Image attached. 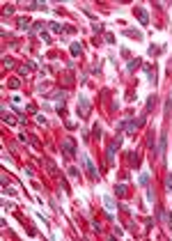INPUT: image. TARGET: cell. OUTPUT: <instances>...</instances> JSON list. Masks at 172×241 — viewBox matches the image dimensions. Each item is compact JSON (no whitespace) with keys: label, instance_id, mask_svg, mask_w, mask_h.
<instances>
[{"label":"cell","instance_id":"obj_1","mask_svg":"<svg viewBox=\"0 0 172 241\" xmlns=\"http://www.w3.org/2000/svg\"><path fill=\"white\" fill-rule=\"evenodd\" d=\"M62 152H64L67 158H74L76 156V140H74V138H64V140H62Z\"/></svg>","mask_w":172,"mask_h":241},{"label":"cell","instance_id":"obj_2","mask_svg":"<svg viewBox=\"0 0 172 241\" xmlns=\"http://www.w3.org/2000/svg\"><path fill=\"white\" fill-rule=\"evenodd\" d=\"M119 145H122V138L117 136L110 142V147H108V165H113V163H115V149H119Z\"/></svg>","mask_w":172,"mask_h":241},{"label":"cell","instance_id":"obj_3","mask_svg":"<svg viewBox=\"0 0 172 241\" xmlns=\"http://www.w3.org/2000/svg\"><path fill=\"white\" fill-rule=\"evenodd\" d=\"M83 163H85V168H87V175H90V179H97V170H94V165H92V158L90 156H83Z\"/></svg>","mask_w":172,"mask_h":241},{"label":"cell","instance_id":"obj_4","mask_svg":"<svg viewBox=\"0 0 172 241\" xmlns=\"http://www.w3.org/2000/svg\"><path fill=\"white\" fill-rule=\"evenodd\" d=\"M78 113L83 115V117H87V113H90V103H87V99H80V103H78Z\"/></svg>","mask_w":172,"mask_h":241},{"label":"cell","instance_id":"obj_5","mask_svg":"<svg viewBox=\"0 0 172 241\" xmlns=\"http://www.w3.org/2000/svg\"><path fill=\"white\" fill-rule=\"evenodd\" d=\"M46 168H48V172H51V175H53V177H60V170H57V168H55V163L51 161V158H46Z\"/></svg>","mask_w":172,"mask_h":241},{"label":"cell","instance_id":"obj_6","mask_svg":"<svg viewBox=\"0 0 172 241\" xmlns=\"http://www.w3.org/2000/svg\"><path fill=\"white\" fill-rule=\"evenodd\" d=\"M165 142H168V136L163 133V136H161V140H159V156H161V158H163V154H165Z\"/></svg>","mask_w":172,"mask_h":241},{"label":"cell","instance_id":"obj_7","mask_svg":"<svg viewBox=\"0 0 172 241\" xmlns=\"http://www.w3.org/2000/svg\"><path fill=\"white\" fill-rule=\"evenodd\" d=\"M136 14H138V18H140V23H142V25H147V23H149V16H147V12H145V9H136Z\"/></svg>","mask_w":172,"mask_h":241},{"label":"cell","instance_id":"obj_8","mask_svg":"<svg viewBox=\"0 0 172 241\" xmlns=\"http://www.w3.org/2000/svg\"><path fill=\"white\" fill-rule=\"evenodd\" d=\"M140 64H142V60H140V57H136V60H131V62H128V71H136V69H138Z\"/></svg>","mask_w":172,"mask_h":241},{"label":"cell","instance_id":"obj_9","mask_svg":"<svg viewBox=\"0 0 172 241\" xmlns=\"http://www.w3.org/2000/svg\"><path fill=\"white\" fill-rule=\"evenodd\" d=\"M126 191H128L126 186H124V184H119L117 189H115V195H117V197H124V195H126Z\"/></svg>","mask_w":172,"mask_h":241},{"label":"cell","instance_id":"obj_10","mask_svg":"<svg viewBox=\"0 0 172 241\" xmlns=\"http://www.w3.org/2000/svg\"><path fill=\"white\" fill-rule=\"evenodd\" d=\"M128 163H131V165H136V168L140 165V158H138V154H133V152L128 154Z\"/></svg>","mask_w":172,"mask_h":241},{"label":"cell","instance_id":"obj_11","mask_svg":"<svg viewBox=\"0 0 172 241\" xmlns=\"http://www.w3.org/2000/svg\"><path fill=\"white\" fill-rule=\"evenodd\" d=\"M2 122H5V124H16V122H14V117L7 113V110H2Z\"/></svg>","mask_w":172,"mask_h":241},{"label":"cell","instance_id":"obj_12","mask_svg":"<svg viewBox=\"0 0 172 241\" xmlns=\"http://www.w3.org/2000/svg\"><path fill=\"white\" fill-rule=\"evenodd\" d=\"M80 44H71V55H80Z\"/></svg>","mask_w":172,"mask_h":241},{"label":"cell","instance_id":"obj_13","mask_svg":"<svg viewBox=\"0 0 172 241\" xmlns=\"http://www.w3.org/2000/svg\"><path fill=\"white\" fill-rule=\"evenodd\" d=\"M140 184H142V186H149V175H142V177H140Z\"/></svg>","mask_w":172,"mask_h":241},{"label":"cell","instance_id":"obj_14","mask_svg":"<svg viewBox=\"0 0 172 241\" xmlns=\"http://www.w3.org/2000/svg\"><path fill=\"white\" fill-rule=\"evenodd\" d=\"M7 85H9V87H12V90H16V87H18V78H12V80H9Z\"/></svg>","mask_w":172,"mask_h":241},{"label":"cell","instance_id":"obj_15","mask_svg":"<svg viewBox=\"0 0 172 241\" xmlns=\"http://www.w3.org/2000/svg\"><path fill=\"white\" fill-rule=\"evenodd\" d=\"M30 23H28V18H18V28H28Z\"/></svg>","mask_w":172,"mask_h":241},{"label":"cell","instance_id":"obj_16","mask_svg":"<svg viewBox=\"0 0 172 241\" xmlns=\"http://www.w3.org/2000/svg\"><path fill=\"white\" fill-rule=\"evenodd\" d=\"M94 136H97V138H99V136H101V126H99V122H97V124H94Z\"/></svg>","mask_w":172,"mask_h":241},{"label":"cell","instance_id":"obj_17","mask_svg":"<svg viewBox=\"0 0 172 241\" xmlns=\"http://www.w3.org/2000/svg\"><path fill=\"white\" fill-rule=\"evenodd\" d=\"M51 30H53V32H62L60 30V23H51Z\"/></svg>","mask_w":172,"mask_h":241},{"label":"cell","instance_id":"obj_18","mask_svg":"<svg viewBox=\"0 0 172 241\" xmlns=\"http://www.w3.org/2000/svg\"><path fill=\"white\" fill-rule=\"evenodd\" d=\"M165 186H168V189H172V175L165 177Z\"/></svg>","mask_w":172,"mask_h":241},{"label":"cell","instance_id":"obj_19","mask_svg":"<svg viewBox=\"0 0 172 241\" xmlns=\"http://www.w3.org/2000/svg\"><path fill=\"white\" fill-rule=\"evenodd\" d=\"M149 53H151V55H159V53H161V48H156V46H151V48H149Z\"/></svg>","mask_w":172,"mask_h":241},{"label":"cell","instance_id":"obj_20","mask_svg":"<svg viewBox=\"0 0 172 241\" xmlns=\"http://www.w3.org/2000/svg\"><path fill=\"white\" fill-rule=\"evenodd\" d=\"M69 175H71V177H78V175H80V172H78V170H76V168H69Z\"/></svg>","mask_w":172,"mask_h":241},{"label":"cell","instance_id":"obj_21","mask_svg":"<svg viewBox=\"0 0 172 241\" xmlns=\"http://www.w3.org/2000/svg\"><path fill=\"white\" fill-rule=\"evenodd\" d=\"M168 71H170V74H172V60H170V64H168Z\"/></svg>","mask_w":172,"mask_h":241},{"label":"cell","instance_id":"obj_22","mask_svg":"<svg viewBox=\"0 0 172 241\" xmlns=\"http://www.w3.org/2000/svg\"><path fill=\"white\" fill-rule=\"evenodd\" d=\"M170 99H172V96H170Z\"/></svg>","mask_w":172,"mask_h":241}]
</instances>
